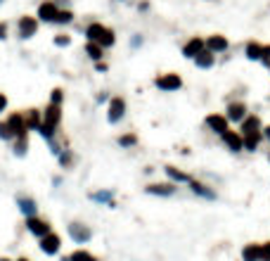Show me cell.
<instances>
[{"label": "cell", "mask_w": 270, "mask_h": 261, "mask_svg": "<svg viewBox=\"0 0 270 261\" xmlns=\"http://www.w3.org/2000/svg\"><path fill=\"white\" fill-rule=\"evenodd\" d=\"M57 159H60V166L62 169H72L74 164H76V154H74V150L66 147V150H62V152L57 154Z\"/></svg>", "instance_id": "f546056e"}, {"label": "cell", "mask_w": 270, "mask_h": 261, "mask_svg": "<svg viewBox=\"0 0 270 261\" xmlns=\"http://www.w3.org/2000/svg\"><path fill=\"white\" fill-rule=\"evenodd\" d=\"M118 3H126V0H118Z\"/></svg>", "instance_id": "c3c4849f"}, {"label": "cell", "mask_w": 270, "mask_h": 261, "mask_svg": "<svg viewBox=\"0 0 270 261\" xmlns=\"http://www.w3.org/2000/svg\"><path fill=\"white\" fill-rule=\"evenodd\" d=\"M0 140H14V135H12V131H10L8 121H0Z\"/></svg>", "instance_id": "836d02e7"}, {"label": "cell", "mask_w": 270, "mask_h": 261, "mask_svg": "<svg viewBox=\"0 0 270 261\" xmlns=\"http://www.w3.org/2000/svg\"><path fill=\"white\" fill-rule=\"evenodd\" d=\"M92 64H95V72H100V74L109 72V64L104 62V60H100V62H92Z\"/></svg>", "instance_id": "f35d334b"}, {"label": "cell", "mask_w": 270, "mask_h": 261, "mask_svg": "<svg viewBox=\"0 0 270 261\" xmlns=\"http://www.w3.org/2000/svg\"><path fill=\"white\" fill-rule=\"evenodd\" d=\"M261 55H263L261 41H246V43H244V57H246L249 62H261Z\"/></svg>", "instance_id": "7402d4cb"}, {"label": "cell", "mask_w": 270, "mask_h": 261, "mask_svg": "<svg viewBox=\"0 0 270 261\" xmlns=\"http://www.w3.org/2000/svg\"><path fill=\"white\" fill-rule=\"evenodd\" d=\"M261 133H263V143H268V145H270V124H263Z\"/></svg>", "instance_id": "60d3db41"}, {"label": "cell", "mask_w": 270, "mask_h": 261, "mask_svg": "<svg viewBox=\"0 0 270 261\" xmlns=\"http://www.w3.org/2000/svg\"><path fill=\"white\" fill-rule=\"evenodd\" d=\"M142 45H144L142 34H133V38H130V48H133V50H138V48H142Z\"/></svg>", "instance_id": "d590c367"}, {"label": "cell", "mask_w": 270, "mask_h": 261, "mask_svg": "<svg viewBox=\"0 0 270 261\" xmlns=\"http://www.w3.org/2000/svg\"><path fill=\"white\" fill-rule=\"evenodd\" d=\"M5 109H8V95H5V93H0V114H2Z\"/></svg>", "instance_id": "7bdbcfd3"}, {"label": "cell", "mask_w": 270, "mask_h": 261, "mask_svg": "<svg viewBox=\"0 0 270 261\" xmlns=\"http://www.w3.org/2000/svg\"><path fill=\"white\" fill-rule=\"evenodd\" d=\"M225 119L230 121V126H240L242 124V119L249 114V105L244 102V100H228V105H225Z\"/></svg>", "instance_id": "277c9868"}, {"label": "cell", "mask_w": 270, "mask_h": 261, "mask_svg": "<svg viewBox=\"0 0 270 261\" xmlns=\"http://www.w3.org/2000/svg\"><path fill=\"white\" fill-rule=\"evenodd\" d=\"M24 119H26V131L31 133V131H36L38 133V128H40V124H43V109H36V107H31L24 112Z\"/></svg>", "instance_id": "44dd1931"}, {"label": "cell", "mask_w": 270, "mask_h": 261, "mask_svg": "<svg viewBox=\"0 0 270 261\" xmlns=\"http://www.w3.org/2000/svg\"><path fill=\"white\" fill-rule=\"evenodd\" d=\"M0 261H12V259H8V256H0Z\"/></svg>", "instance_id": "7dc6e473"}, {"label": "cell", "mask_w": 270, "mask_h": 261, "mask_svg": "<svg viewBox=\"0 0 270 261\" xmlns=\"http://www.w3.org/2000/svg\"><path fill=\"white\" fill-rule=\"evenodd\" d=\"M8 38V22H0V41Z\"/></svg>", "instance_id": "b9f144b4"}, {"label": "cell", "mask_w": 270, "mask_h": 261, "mask_svg": "<svg viewBox=\"0 0 270 261\" xmlns=\"http://www.w3.org/2000/svg\"><path fill=\"white\" fill-rule=\"evenodd\" d=\"M204 48L211 50L216 57L218 55H225V53H230V38L225 36V34H211V36L204 38Z\"/></svg>", "instance_id": "ba28073f"}, {"label": "cell", "mask_w": 270, "mask_h": 261, "mask_svg": "<svg viewBox=\"0 0 270 261\" xmlns=\"http://www.w3.org/2000/svg\"><path fill=\"white\" fill-rule=\"evenodd\" d=\"M57 12H60V8L54 5L52 0H43V3L38 5L36 19H38V22H43V24H54V17H57Z\"/></svg>", "instance_id": "2e32d148"}, {"label": "cell", "mask_w": 270, "mask_h": 261, "mask_svg": "<svg viewBox=\"0 0 270 261\" xmlns=\"http://www.w3.org/2000/svg\"><path fill=\"white\" fill-rule=\"evenodd\" d=\"M220 143H223V147L228 152H232V154L244 152V135L240 133V131H234V128H228V131L220 135Z\"/></svg>", "instance_id": "52a82bcc"}, {"label": "cell", "mask_w": 270, "mask_h": 261, "mask_svg": "<svg viewBox=\"0 0 270 261\" xmlns=\"http://www.w3.org/2000/svg\"><path fill=\"white\" fill-rule=\"evenodd\" d=\"M83 36H86V41L100 43L104 50L116 45V31L112 27H107V24H102V22H90L88 27L83 29Z\"/></svg>", "instance_id": "6da1fadb"}, {"label": "cell", "mask_w": 270, "mask_h": 261, "mask_svg": "<svg viewBox=\"0 0 270 261\" xmlns=\"http://www.w3.org/2000/svg\"><path fill=\"white\" fill-rule=\"evenodd\" d=\"M164 173H166V178L171 180V183H176V185H188L190 180H192V176H190L188 171H182V169L173 166V164H166V166H164Z\"/></svg>", "instance_id": "ac0fdd59"}, {"label": "cell", "mask_w": 270, "mask_h": 261, "mask_svg": "<svg viewBox=\"0 0 270 261\" xmlns=\"http://www.w3.org/2000/svg\"><path fill=\"white\" fill-rule=\"evenodd\" d=\"M86 55H88L92 62H100V60H104V48H102L100 43L86 41Z\"/></svg>", "instance_id": "484cf974"}, {"label": "cell", "mask_w": 270, "mask_h": 261, "mask_svg": "<svg viewBox=\"0 0 270 261\" xmlns=\"http://www.w3.org/2000/svg\"><path fill=\"white\" fill-rule=\"evenodd\" d=\"M109 98H112V95H109L107 90H100L98 98H95V102H98V105H102V102H109Z\"/></svg>", "instance_id": "74e56055"}, {"label": "cell", "mask_w": 270, "mask_h": 261, "mask_svg": "<svg viewBox=\"0 0 270 261\" xmlns=\"http://www.w3.org/2000/svg\"><path fill=\"white\" fill-rule=\"evenodd\" d=\"M38 247H40V252L48 254V256H54V254H60V249H62V235L54 233V230H50V233L45 235V237H40L38 240Z\"/></svg>", "instance_id": "30bf717a"}, {"label": "cell", "mask_w": 270, "mask_h": 261, "mask_svg": "<svg viewBox=\"0 0 270 261\" xmlns=\"http://www.w3.org/2000/svg\"><path fill=\"white\" fill-rule=\"evenodd\" d=\"M263 143V133H254V135H244V152H258V147Z\"/></svg>", "instance_id": "4316f807"}, {"label": "cell", "mask_w": 270, "mask_h": 261, "mask_svg": "<svg viewBox=\"0 0 270 261\" xmlns=\"http://www.w3.org/2000/svg\"><path fill=\"white\" fill-rule=\"evenodd\" d=\"M0 5H2V0H0Z\"/></svg>", "instance_id": "f907efd6"}, {"label": "cell", "mask_w": 270, "mask_h": 261, "mask_svg": "<svg viewBox=\"0 0 270 261\" xmlns=\"http://www.w3.org/2000/svg\"><path fill=\"white\" fill-rule=\"evenodd\" d=\"M261 261H270V240L261 242Z\"/></svg>", "instance_id": "8d00e7d4"}, {"label": "cell", "mask_w": 270, "mask_h": 261, "mask_svg": "<svg viewBox=\"0 0 270 261\" xmlns=\"http://www.w3.org/2000/svg\"><path fill=\"white\" fill-rule=\"evenodd\" d=\"M69 259H72V261H100L98 256H95V254L88 252V249H83V247L74 249V252L69 254Z\"/></svg>", "instance_id": "4dcf8cb0"}, {"label": "cell", "mask_w": 270, "mask_h": 261, "mask_svg": "<svg viewBox=\"0 0 270 261\" xmlns=\"http://www.w3.org/2000/svg\"><path fill=\"white\" fill-rule=\"evenodd\" d=\"M26 230L34 235V237L40 240V237H45V235L52 230V223L45 221V218H40V216H31V218H26Z\"/></svg>", "instance_id": "9a60e30c"}, {"label": "cell", "mask_w": 270, "mask_h": 261, "mask_svg": "<svg viewBox=\"0 0 270 261\" xmlns=\"http://www.w3.org/2000/svg\"><path fill=\"white\" fill-rule=\"evenodd\" d=\"M240 256L242 261H261V242H246Z\"/></svg>", "instance_id": "603a6c76"}, {"label": "cell", "mask_w": 270, "mask_h": 261, "mask_svg": "<svg viewBox=\"0 0 270 261\" xmlns=\"http://www.w3.org/2000/svg\"><path fill=\"white\" fill-rule=\"evenodd\" d=\"M116 143L121 150H133V147H138L140 138H138V133H133V131H126V133H121L116 138Z\"/></svg>", "instance_id": "cb8c5ba5"}, {"label": "cell", "mask_w": 270, "mask_h": 261, "mask_svg": "<svg viewBox=\"0 0 270 261\" xmlns=\"http://www.w3.org/2000/svg\"><path fill=\"white\" fill-rule=\"evenodd\" d=\"M188 188H190V192H192V195H197V197H202V199H208V202H216V199H218L216 188H211V185H208V183H204V180L192 178L188 183Z\"/></svg>", "instance_id": "8fae6325"}, {"label": "cell", "mask_w": 270, "mask_h": 261, "mask_svg": "<svg viewBox=\"0 0 270 261\" xmlns=\"http://www.w3.org/2000/svg\"><path fill=\"white\" fill-rule=\"evenodd\" d=\"M38 22L36 17H31V15H24V17H19L17 22V34L19 38H24V41H28V38H34L38 34Z\"/></svg>", "instance_id": "7c38bea8"}, {"label": "cell", "mask_w": 270, "mask_h": 261, "mask_svg": "<svg viewBox=\"0 0 270 261\" xmlns=\"http://www.w3.org/2000/svg\"><path fill=\"white\" fill-rule=\"evenodd\" d=\"M88 197L92 199V202H100V204L116 207V202H114V192H112V190H98V192H90Z\"/></svg>", "instance_id": "d4e9b609"}, {"label": "cell", "mask_w": 270, "mask_h": 261, "mask_svg": "<svg viewBox=\"0 0 270 261\" xmlns=\"http://www.w3.org/2000/svg\"><path fill=\"white\" fill-rule=\"evenodd\" d=\"M54 5H57V8L60 10H64V8H69V3H72V0H52Z\"/></svg>", "instance_id": "ee69618b"}, {"label": "cell", "mask_w": 270, "mask_h": 261, "mask_svg": "<svg viewBox=\"0 0 270 261\" xmlns=\"http://www.w3.org/2000/svg\"><path fill=\"white\" fill-rule=\"evenodd\" d=\"M261 128H263V119L258 114H254V112H249L242 119V124L237 126V131L242 135H254V133H261Z\"/></svg>", "instance_id": "5bb4252c"}, {"label": "cell", "mask_w": 270, "mask_h": 261, "mask_svg": "<svg viewBox=\"0 0 270 261\" xmlns=\"http://www.w3.org/2000/svg\"><path fill=\"white\" fill-rule=\"evenodd\" d=\"M150 8H152V3H150V0H140V3H138V12H150Z\"/></svg>", "instance_id": "ab89813d"}, {"label": "cell", "mask_w": 270, "mask_h": 261, "mask_svg": "<svg viewBox=\"0 0 270 261\" xmlns=\"http://www.w3.org/2000/svg\"><path fill=\"white\" fill-rule=\"evenodd\" d=\"M8 126H10V131H12V135L17 138V135H26L28 131H26V119H24V112H12L8 119Z\"/></svg>", "instance_id": "e0dca14e"}, {"label": "cell", "mask_w": 270, "mask_h": 261, "mask_svg": "<svg viewBox=\"0 0 270 261\" xmlns=\"http://www.w3.org/2000/svg\"><path fill=\"white\" fill-rule=\"evenodd\" d=\"M14 261H31L28 256H19V259H14Z\"/></svg>", "instance_id": "f6af8a7d"}, {"label": "cell", "mask_w": 270, "mask_h": 261, "mask_svg": "<svg viewBox=\"0 0 270 261\" xmlns=\"http://www.w3.org/2000/svg\"><path fill=\"white\" fill-rule=\"evenodd\" d=\"M268 72H270V69H268Z\"/></svg>", "instance_id": "816d5d0a"}, {"label": "cell", "mask_w": 270, "mask_h": 261, "mask_svg": "<svg viewBox=\"0 0 270 261\" xmlns=\"http://www.w3.org/2000/svg\"><path fill=\"white\" fill-rule=\"evenodd\" d=\"M126 112H128V102L124 95H112L107 102V121L112 126L121 124L126 119Z\"/></svg>", "instance_id": "7a4b0ae2"}, {"label": "cell", "mask_w": 270, "mask_h": 261, "mask_svg": "<svg viewBox=\"0 0 270 261\" xmlns=\"http://www.w3.org/2000/svg\"><path fill=\"white\" fill-rule=\"evenodd\" d=\"M202 50H204V38L202 36H190L185 43L180 45V55H182L185 60H190V62H192Z\"/></svg>", "instance_id": "4fadbf2b"}, {"label": "cell", "mask_w": 270, "mask_h": 261, "mask_svg": "<svg viewBox=\"0 0 270 261\" xmlns=\"http://www.w3.org/2000/svg\"><path fill=\"white\" fill-rule=\"evenodd\" d=\"M154 88L162 93H178L182 88V76L178 72L159 74V76H154Z\"/></svg>", "instance_id": "3957f363"}, {"label": "cell", "mask_w": 270, "mask_h": 261, "mask_svg": "<svg viewBox=\"0 0 270 261\" xmlns=\"http://www.w3.org/2000/svg\"><path fill=\"white\" fill-rule=\"evenodd\" d=\"M66 233H69V237L76 244H88L92 240V228L81 223V221H72V223L66 225Z\"/></svg>", "instance_id": "8992f818"}, {"label": "cell", "mask_w": 270, "mask_h": 261, "mask_svg": "<svg viewBox=\"0 0 270 261\" xmlns=\"http://www.w3.org/2000/svg\"><path fill=\"white\" fill-rule=\"evenodd\" d=\"M261 64L266 69H270V43H263V55H261Z\"/></svg>", "instance_id": "e575fe53"}, {"label": "cell", "mask_w": 270, "mask_h": 261, "mask_svg": "<svg viewBox=\"0 0 270 261\" xmlns=\"http://www.w3.org/2000/svg\"><path fill=\"white\" fill-rule=\"evenodd\" d=\"M74 19H76V15H74L72 8H64L57 12V17H54V24L57 27H69V24H74Z\"/></svg>", "instance_id": "83f0119b"}, {"label": "cell", "mask_w": 270, "mask_h": 261, "mask_svg": "<svg viewBox=\"0 0 270 261\" xmlns=\"http://www.w3.org/2000/svg\"><path fill=\"white\" fill-rule=\"evenodd\" d=\"M216 62H218V57L211 53V50H206V48H204V50H202V53H199L197 57L192 60V64H194L197 69H202V72H208V69H214V67H216Z\"/></svg>", "instance_id": "d6986e66"}, {"label": "cell", "mask_w": 270, "mask_h": 261, "mask_svg": "<svg viewBox=\"0 0 270 261\" xmlns=\"http://www.w3.org/2000/svg\"><path fill=\"white\" fill-rule=\"evenodd\" d=\"M72 41H74V38L69 36V34H57V36L52 38V43L57 45V48H69V45H72Z\"/></svg>", "instance_id": "1f68e13d"}, {"label": "cell", "mask_w": 270, "mask_h": 261, "mask_svg": "<svg viewBox=\"0 0 270 261\" xmlns=\"http://www.w3.org/2000/svg\"><path fill=\"white\" fill-rule=\"evenodd\" d=\"M17 207L26 218L38 216V202L34 197H28V195H17Z\"/></svg>", "instance_id": "ffe728a7"}, {"label": "cell", "mask_w": 270, "mask_h": 261, "mask_svg": "<svg viewBox=\"0 0 270 261\" xmlns=\"http://www.w3.org/2000/svg\"><path fill=\"white\" fill-rule=\"evenodd\" d=\"M62 102H64V90L52 88V93H50V105H60L62 107Z\"/></svg>", "instance_id": "d6a6232c"}, {"label": "cell", "mask_w": 270, "mask_h": 261, "mask_svg": "<svg viewBox=\"0 0 270 261\" xmlns=\"http://www.w3.org/2000/svg\"><path fill=\"white\" fill-rule=\"evenodd\" d=\"M180 185L171 183V180H162V183H150V185H144V192L147 195H154V197H173L176 192H178Z\"/></svg>", "instance_id": "9c48e42d"}, {"label": "cell", "mask_w": 270, "mask_h": 261, "mask_svg": "<svg viewBox=\"0 0 270 261\" xmlns=\"http://www.w3.org/2000/svg\"><path fill=\"white\" fill-rule=\"evenodd\" d=\"M204 126H206L208 133L218 135V138H220L228 128H232V126H230V121L225 119L223 112H208L206 117H204Z\"/></svg>", "instance_id": "5b68a950"}, {"label": "cell", "mask_w": 270, "mask_h": 261, "mask_svg": "<svg viewBox=\"0 0 270 261\" xmlns=\"http://www.w3.org/2000/svg\"><path fill=\"white\" fill-rule=\"evenodd\" d=\"M60 261H72V259H69V254H66V256H62V259H60Z\"/></svg>", "instance_id": "bcb514c9"}, {"label": "cell", "mask_w": 270, "mask_h": 261, "mask_svg": "<svg viewBox=\"0 0 270 261\" xmlns=\"http://www.w3.org/2000/svg\"><path fill=\"white\" fill-rule=\"evenodd\" d=\"M12 150H14L17 157H24L26 150H28V133L26 135H17V138L12 140Z\"/></svg>", "instance_id": "f1b7e54d"}, {"label": "cell", "mask_w": 270, "mask_h": 261, "mask_svg": "<svg viewBox=\"0 0 270 261\" xmlns=\"http://www.w3.org/2000/svg\"><path fill=\"white\" fill-rule=\"evenodd\" d=\"M268 162H270V154H268Z\"/></svg>", "instance_id": "681fc988"}]
</instances>
